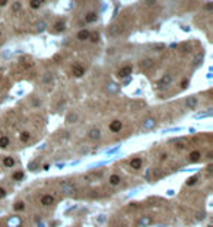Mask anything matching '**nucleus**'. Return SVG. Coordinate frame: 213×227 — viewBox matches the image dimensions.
<instances>
[{"mask_svg":"<svg viewBox=\"0 0 213 227\" xmlns=\"http://www.w3.org/2000/svg\"><path fill=\"white\" fill-rule=\"evenodd\" d=\"M153 49H155V50H162L164 46H153Z\"/></svg>","mask_w":213,"mask_h":227,"instance_id":"nucleus-32","label":"nucleus"},{"mask_svg":"<svg viewBox=\"0 0 213 227\" xmlns=\"http://www.w3.org/2000/svg\"><path fill=\"white\" fill-rule=\"evenodd\" d=\"M5 196H6V191L3 187H0V198H5Z\"/></svg>","mask_w":213,"mask_h":227,"instance_id":"nucleus-29","label":"nucleus"},{"mask_svg":"<svg viewBox=\"0 0 213 227\" xmlns=\"http://www.w3.org/2000/svg\"><path fill=\"white\" fill-rule=\"evenodd\" d=\"M72 72H73V75H75L76 78H80L82 75L85 73V69H83L80 65H75V66L72 67Z\"/></svg>","mask_w":213,"mask_h":227,"instance_id":"nucleus-8","label":"nucleus"},{"mask_svg":"<svg viewBox=\"0 0 213 227\" xmlns=\"http://www.w3.org/2000/svg\"><path fill=\"white\" fill-rule=\"evenodd\" d=\"M45 29V22H40L38 24V31H44Z\"/></svg>","mask_w":213,"mask_h":227,"instance_id":"nucleus-28","label":"nucleus"},{"mask_svg":"<svg viewBox=\"0 0 213 227\" xmlns=\"http://www.w3.org/2000/svg\"><path fill=\"white\" fill-rule=\"evenodd\" d=\"M153 125H155V120L148 119V120H146V123H145V128H150V126H153Z\"/></svg>","mask_w":213,"mask_h":227,"instance_id":"nucleus-26","label":"nucleus"},{"mask_svg":"<svg viewBox=\"0 0 213 227\" xmlns=\"http://www.w3.org/2000/svg\"><path fill=\"white\" fill-rule=\"evenodd\" d=\"M63 29H64V24H63V22H57V24L54 25V31L60 32V31H63Z\"/></svg>","mask_w":213,"mask_h":227,"instance_id":"nucleus-23","label":"nucleus"},{"mask_svg":"<svg viewBox=\"0 0 213 227\" xmlns=\"http://www.w3.org/2000/svg\"><path fill=\"white\" fill-rule=\"evenodd\" d=\"M96 13H93V12H91V13H88L86 16H85V21L88 22V24H92V22H95L96 21Z\"/></svg>","mask_w":213,"mask_h":227,"instance_id":"nucleus-17","label":"nucleus"},{"mask_svg":"<svg viewBox=\"0 0 213 227\" xmlns=\"http://www.w3.org/2000/svg\"><path fill=\"white\" fill-rule=\"evenodd\" d=\"M88 138H89L91 141H98V139L101 138V131H99L98 128H92V129L89 131V133H88Z\"/></svg>","mask_w":213,"mask_h":227,"instance_id":"nucleus-5","label":"nucleus"},{"mask_svg":"<svg viewBox=\"0 0 213 227\" xmlns=\"http://www.w3.org/2000/svg\"><path fill=\"white\" fill-rule=\"evenodd\" d=\"M139 66H140L142 70H149V69H152V66H153V60H152V59H143V60L139 63Z\"/></svg>","mask_w":213,"mask_h":227,"instance_id":"nucleus-4","label":"nucleus"},{"mask_svg":"<svg viewBox=\"0 0 213 227\" xmlns=\"http://www.w3.org/2000/svg\"><path fill=\"white\" fill-rule=\"evenodd\" d=\"M6 2H8V0H0V6H5Z\"/></svg>","mask_w":213,"mask_h":227,"instance_id":"nucleus-33","label":"nucleus"},{"mask_svg":"<svg viewBox=\"0 0 213 227\" xmlns=\"http://www.w3.org/2000/svg\"><path fill=\"white\" fill-rule=\"evenodd\" d=\"M197 104H199V100H197L196 97H188V98L186 100V106L190 107V108H196Z\"/></svg>","mask_w":213,"mask_h":227,"instance_id":"nucleus-10","label":"nucleus"},{"mask_svg":"<svg viewBox=\"0 0 213 227\" xmlns=\"http://www.w3.org/2000/svg\"><path fill=\"white\" fill-rule=\"evenodd\" d=\"M41 3H43V0H32V2H31V8L32 9H38L41 6Z\"/></svg>","mask_w":213,"mask_h":227,"instance_id":"nucleus-21","label":"nucleus"},{"mask_svg":"<svg viewBox=\"0 0 213 227\" xmlns=\"http://www.w3.org/2000/svg\"><path fill=\"white\" fill-rule=\"evenodd\" d=\"M23 171H15L13 174H12V177H13V180H16V182H19V180H22L23 179Z\"/></svg>","mask_w":213,"mask_h":227,"instance_id":"nucleus-19","label":"nucleus"},{"mask_svg":"<svg viewBox=\"0 0 213 227\" xmlns=\"http://www.w3.org/2000/svg\"><path fill=\"white\" fill-rule=\"evenodd\" d=\"M31 66H32V63H25V65H23V67H26V69L31 67Z\"/></svg>","mask_w":213,"mask_h":227,"instance_id":"nucleus-34","label":"nucleus"},{"mask_svg":"<svg viewBox=\"0 0 213 227\" xmlns=\"http://www.w3.org/2000/svg\"><path fill=\"white\" fill-rule=\"evenodd\" d=\"M201 158V153H200V151H191V153H190V155H188V160L190 161H193V163H196V161H199Z\"/></svg>","mask_w":213,"mask_h":227,"instance_id":"nucleus-9","label":"nucleus"},{"mask_svg":"<svg viewBox=\"0 0 213 227\" xmlns=\"http://www.w3.org/2000/svg\"><path fill=\"white\" fill-rule=\"evenodd\" d=\"M40 202H41L44 207H50V205H53V204L56 202V198H54L53 195H43L41 199H40Z\"/></svg>","mask_w":213,"mask_h":227,"instance_id":"nucleus-3","label":"nucleus"},{"mask_svg":"<svg viewBox=\"0 0 213 227\" xmlns=\"http://www.w3.org/2000/svg\"><path fill=\"white\" fill-rule=\"evenodd\" d=\"M13 208H15V211H22V210L25 208V204H23L22 201H19V202H16V204L13 205Z\"/></svg>","mask_w":213,"mask_h":227,"instance_id":"nucleus-22","label":"nucleus"},{"mask_svg":"<svg viewBox=\"0 0 213 227\" xmlns=\"http://www.w3.org/2000/svg\"><path fill=\"white\" fill-rule=\"evenodd\" d=\"M21 224H22V220H21L19 217H13V218H10L9 223H8L9 227H19Z\"/></svg>","mask_w":213,"mask_h":227,"instance_id":"nucleus-11","label":"nucleus"},{"mask_svg":"<svg viewBox=\"0 0 213 227\" xmlns=\"http://www.w3.org/2000/svg\"><path fill=\"white\" fill-rule=\"evenodd\" d=\"M121 128H123V123H121L120 120H113V122L110 123V131H111V132H114V133L120 132V131H121Z\"/></svg>","mask_w":213,"mask_h":227,"instance_id":"nucleus-6","label":"nucleus"},{"mask_svg":"<svg viewBox=\"0 0 213 227\" xmlns=\"http://www.w3.org/2000/svg\"><path fill=\"white\" fill-rule=\"evenodd\" d=\"M89 37H91V34H89V31H86V29H82V31H79V34H78V38L82 40V41L89 40Z\"/></svg>","mask_w":213,"mask_h":227,"instance_id":"nucleus-14","label":"nucleus"},{"mask_svg":"<svg viewBox=\"0 0 213 227\" xmlns=\"http://www.w3.org/2000/svg\"><path fill=\"white\" fill-rule=\"evenodd\" d=\"M171 82V76H165V78H162V81H161V84H169Z\"/></svg>","mask_w":213,"mask_h":227,"instance_id":"nucleus-27","label":"nucleus"},{"mask_svg":"<svg viewBox=\"0 0 213 227\" xmlns=\"http://www.w3.org/2000/svg\"><path fill=\"white\" fill-rule=\"evenodd\" d=\"M9 138L8 136H0V148H6L9 145Z\"/></svg>","mask_w":213,"mask_h":227,"instance_id":"nucleus-18","label":"nucleus"},{"mask_svg":"<svg viewBox=\"0 0 213 227\" xmlns=\"http://www.w3.org/2000/svg\"><path fill=\"white\" fill-rule=\"evenodd\" d=\"M67 123H75L76 120H78V116L75 115V113H70V115H67Z\"/></svg>","mask_w":213,"mask_h":227,"instance_id":"nucleus-20","label":"nucleus"},{"mask_svg":"<svg viewBox=\"0 0 213 227\" xmlns=\"http://www.w3.org/2000/svg\"><path fill=\"white\" fill-rule=\"evenodd\" d=\"M98 38H99L98 34H96V35H92V41H98Z\"/></svg>","mask_w":213,"mask_h":227,"instance_id":"nucleus-31","label":"nucleus"},{"mask_svg":"<svg viewBox=\"0 0 213 227\" xmlns=\"http://www.w3.org/2000/svg\"><path fill=\"white\" fill-rule=\"evenodd\" d=\"M153 223V220L150 218V217H142L140 220H139V224L140 226H149V224H152Z\"/></svg>","mask_w":213,"mask_h":227,"instance_id":"nucleus-16","label":"nucleus"},{"mask_svg":"<svg viewBox=\"0 0 213 227\" xmlns=\"http://www.w3.org/2000/svg\"><path fill=\"white\" fill-rule=\"evenodd\" d=\"M131 72H133V67L131 66H124V67H121L118 72H117V76L118 78H127L128 75H131Z\"/></svg>","mask_w":213,"mask_h":227,"instance_id":"nucleus-2","label":"nucleus"},{"mask_svg":"<svg viewBox=\"0 0 213 227\" xmlns=\"http://www.w3.org/2000/svg\"><path fill=\"white\" fill-rule=\"evenodd\" d=\"M142 164H143V160L139 158V157L131 158V161H130V167H131V169H134V170H139V169L142 167Z\"/></svg>","mask_w":213,"mask_h":227,"instance_id":"nucleus-7","label":"nucleus"},{"mask_svg":"<svg viewBox=\"0 0 213 227\" xmlns=\"http://www.w3.org/2000/svg\"><path fill=\"white\" fill-rule=\"evenodd\" d=\"M120 182H121L120 174H111V176H110V185L117 186V185H120Z\"/></svg>","mask_w":213,"mask_h":227,"instance_id":"nucleus-13","label":"nucleus"},{"mask_svg":"<svg viewBox=\"0 0 213 227\" xmlns=\"http://www.w3.org/2000/svg\"><path fill=\"white\" fill-rule=\"evenodd\" d=\"M197 182V177L196 176H193V177H190V179H187V182H186V185L187 186H193L194 183Z\"/></svg>","mask_w":213,"mask_h":227,"instance_id":"nucleus-25","label":"nucleus"},{"mask_svg":"<svg viewBox=\"0 0 213 227\" xmlns=\"http://www.w3.org/2000/svg\"><path fill=\"white\" fill-rule=\"evenodd\" d=\"M60 191H61V194L63 195H72L73 192H75V186L70 183V182H61L60 183Z\"/></svg>","mask_w":213,"mask_h":227,"instance_id":"nucleus-1","label":"nucleus"},{"mask_svg":"<svg viewBox=\"0 0 213 227\" xmlns=\"http://www.w3.org/2000/svg\"><path fill=\"white\" fill-rule=\"evenodd\" d=\"M123 32V26L121 25H113L111 28H110V34L111 35H118V34H121Z\"/></svg>","mask_w":213,"mask_h":227,"instance_id":"nucleus-12","label":"nucleus"},{"mask_svg":"<svg viewBox=\"0 0 213 227\" xmlns=\"http://www.w3.org/2000/svg\"><path fill=\"white\" fill-rule=\"evenodd\" d=\"M0 37H2V32H0Z\"/></svg>","mask_w":213,"mask_h":227,"instance_id":"nucleus-35","label":"nucleus"},{"mask_svg":"<svg viewBox=\"0 0 213 227\" xmlns=\"http://www.w3.org/2000/svg\"><path fill=\"white\" fill-rule=\"evenodd\" d=\"M3 166H5V167H13V166H15V158H12V157H5V158H3Z\"/></svg>","mask_w":213,"mask_h":227,"instance_id":"nucleus-15","label":"nucleus"},{"mask_svg":"<svg viewBox=\"0 0 213 227\" xmlns=\"http://www.w3.org/2000/svg\"><path fill=\"white\" fill-rule=\"evenodd\" d=\"M21 9V3L19 2H16L15 5H13V10H19Z\"/></svg>","mask_w":213,"mask_h":227,"instance_id":"nucleus-30","label":"nucleus"},{"mask_svg":"<svg viewBox=\"0 0 213 227\" xmlns=\"http://www.w3.org/2000/svg\"><path fill=\"white\" fill-rule=\"evenodd\" d=\"M29 138H31L29 132H22V133H21V141H22V142H26Z\"/></svg>","mask_w":213,"mask_h":227,"instance_id":"nucleus-24","label":"nucleus"}]
</instances>
